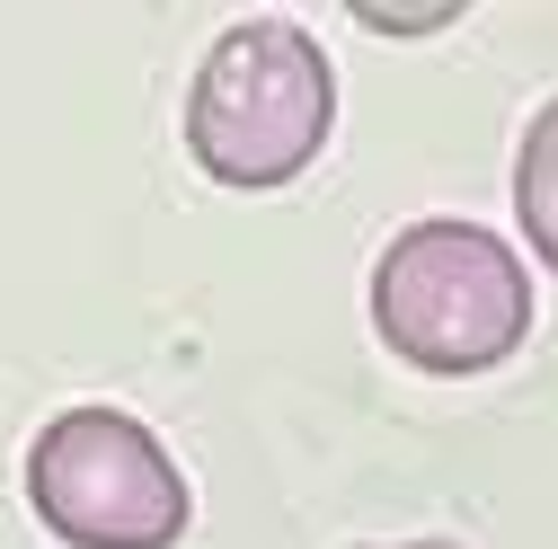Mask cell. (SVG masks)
<instances>
[{"instance_id": "cell-6", "label": "cell", "mask_w": 558, "mask_h": 549, "mask_svg": "<svg viewBox=\"0 0 558 549\" xmlns=\"http://www.w3.org/2000/svg\"><path fill=\"white\" fill-rule=\"evenodd\" d=\"M355 549H461V540H355Z\"/></svg>"}, {"instance_id": "cell-1", "label": "cell", "mask_w": 558, "mask_h": 549, "mask_svg": "<svg viewBox=\"0 0 558 549\" xmlns=\"http://www.w3.org/2000/svg\"><path fill=\"white\" fill-rule=\"evenodd\" d=\"M373 337L399 364L444 373V381L514 364V346L532 337V274L514 240L461 213L408 222L373 257Z\"/></svg>"}, {"instance_id": "cell-4", "label": "cell", "mask_w": 558, "mask_h": 549, "mask_svg": "<svg viewBox=\"0 0 558 549\" xmlns=\"http://www.w3.org/2000/svg\"><path fill=\"white\" fill-rule=\"evenodd\" d=\"M514 222L532 240V257L558 274V98L532 107L523 151H514Z\"/></svg>"}, {"instance_id": "cell-5", "label": "cell", "mask_w": 558, "mask_h": 549, "mask_svg": "<svg viewBox=\"0 0 558 549\" xmlns=\"http://www.w3.org/2000/svg\"><path fill=\"white\" fill-rule=\"evenodd\" d=\"M461 19V0H355V27L364 36H435Z\"/></svg>"}, {"instance_id": "cell-2", "label": "cell", "mask_w": 558, "mask_h": 549, "mask_svg": "<svg viewBox=\"0 0 558 549\" xmlns=\"http://www.w3.org/2000/svg\"><path fill=\"white\" fill-rule=\"evenodd\" d=\"M337 124V72L302 19H240L204 45L186 151L222 186H293Z\"/></svg>"}, {"instance_id": "cell-3", "label": "cell", "mask_w": 558, "mask_h": 549, "mask_svg": "<svg viewBox=\"0 0 558 549\" xmlns=\"http://www.w3.org/2000/svg\"><path fill=\"white\" fill-rule=\"evenodd\" d=\"M27 505L72 549H178L195 523L186 469L124 407H62L27 443Z\"/></svg>"}]
</instances>
